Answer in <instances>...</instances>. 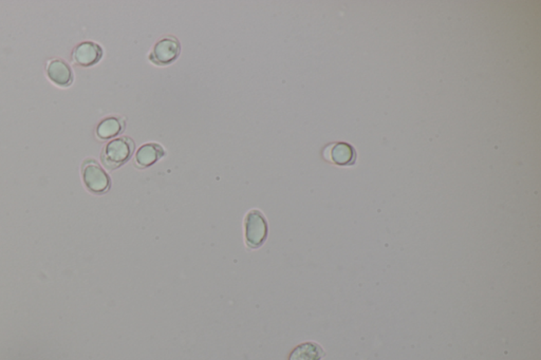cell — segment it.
I'll return each mask as SVG.
<instances>
[{"label": "cell", "mask_w": 541, "mask_h": 360, "mask_svg": "<svg viewBox=\"0 0 541 360\" xmlns=\"http://www.w3.org/2000/svg\"><path fill=\"white\" fill-rule=\"evenodd\" d=\"M268 238V222L258 209L248 211L244 219V239L246 246L259 248Z\"/></svg>", "instance_id": "7a4b0ae2"}, {"label": "cell", "mask_w": 541, "mask_h": 360, "mask_svg": "<svg viewBox=\"0 0 541 360\" xmlns=\"http://www.w3.org/2000/svg\"><path fill=\"white\" fill-rule=\"evenodd\" d=\"M167 154L164 148L157 143L144 144L134 156V164L139 168H147L157 163Z\"/></svg>", "instance_id": "8992f818"}, {"label": "cell", "mask_w": 541, "mask_h": 360, "mask_svg": "<svg viewBox=\"0 0 541 360\" xmlns=\"http://www.w3.org/2000/svg\"><path fill=\"white\" fill-rule=\"evenodd\" d=\"M83 180L87 189L96 195L107 193L112 185L109 176L94 160H88L83 165Z\"/></svg>", "instance_id": "3957f363"}, {"label": "cell", "mask_w": 541, "mask_h": 360, "mask_svg": "<svg viewBox=\"0 0 541 360\" xmlns=\"http://www.w3.org/2000/svg\"><path fill=\"white\" fill-rule=\"evenodd\" d=\"M102 56L100 45L92 41L81 43L73 51V61L82 67H92L98 64Z\"/></svg>", "instance_id": "5b68a950"}, {"label": "cell", "mask_w": 541, "mask_h": 360, "mask_svg": "<svg viewBox=\"0 0 541 360\" xmlns=\"http://www.w3.org/2000/svg\"><path fill=\"white\" fill-rule=\"evenodd\" d=\"M181 45L173 36H165L159 39L150 52L149 59L158 66H167L179 57Z\"/></svg>", "instance_id": "277c9868"}, {"label": "cell", "mask_w": 541, "mask_h": 360, "mask_svg": "<svg viewBox=\"0 0 541 360\" xmlns=\"http://www.w3.org/2000/svg\"><path fill=\"white\" fill-rule=\"evenodd\" d=\"M330 158L337 165H351L355 161L354 150L349 144L337 143L331 149Z\"/></svg>", "instance_id": "30bf717a"}, {"label": "cell", "mask_w": 541, "mask_h": 360, "mask_svg": "<svg viewBox=\"0 0 541 360\" xmlns=\"http://www.w3.org/2000/svg\"><path fill=\"white\" fill-rule=\"evenodd\" d=\"M134 148V140L128 136L114 138L105 146L100 159L106 168L114 170L129 161Z\"/></svg>", "instance_id": "6da1fadb"}, {"label": "cell", "mask_w": 541, "mask_h": 360, "mask_svg": "<svg viewBox=\"0 0 541 360\" xmlns=\"http://www.w3.org/2000/svg\"><path fill=\"white\" fill-rule=\"evenodd\" d=\"M47 74L57 86L68 87L72 84V71H71L70 67L61 59L51 61L47 67Z\"/></svg>", "instance_id": "52a82bcc"}, {"label": "cell", "mask_w": 541, "mask_h": 360, "mask_svg": "<svg viewBox=\"0 0 541 360\" xmlns=\"http://www.w3.org/2000/svg\"><path fill=\"white\" fill-rule=\"evenodd\" d=\"M124 128H125V122L123 118L110 116L98 124L96 136L100 140H109L121 134Z\"/></svg>", "instance_id": "ba28073f"}, {"label": "cell", "mask_w": 541, "mask_h": 360, "mask_svg": "<svg viewBox=\"0 0 541 360\" xmlns=\"http://www.w3.org/2000/svg\"><path fill=\"white\" fill-rule=\"evenodd\" d=\"M325 352L321 346L314 342L300 344L290 354L289 360H321Z\"/></svg>", "instance_id": "9c48e42d"}]
</instances>
